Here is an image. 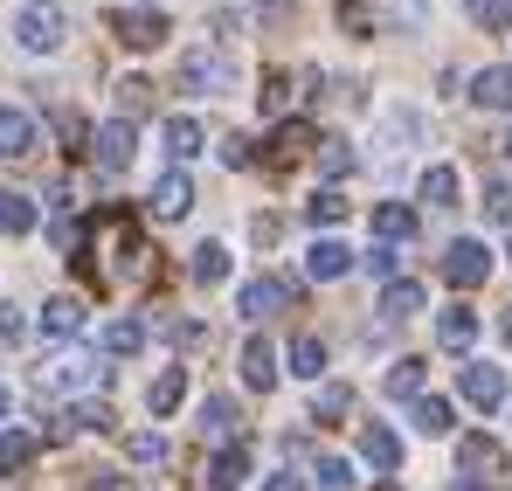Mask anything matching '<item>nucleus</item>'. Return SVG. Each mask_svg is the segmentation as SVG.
Segmentation results:
<instances>
[{
	"mask_svg": "<svg viewBox=\"0 0 512 491\" xmlns=\"http://www.w3.org/2000/svg\"><path fill=\"white\" fill-rule=\"evenodd\" d=\"M305 146H312V125H305V118H291V125H277V160H298Z\"/></svg>",
	"mask_w": 512,
	"mask_h": 491,
	"instance_id": "obj_36",
	"label": "nucleus"
},
{
	"mask_svg": "<svg viewBox=\"0 0 512 491\" xmlns=\"http://www.w3.org/2000/svg\"><path fill=\"white\" fill-rule=\"evenodd\" d=\"M492 277V249L478 243V236H457V243L443 249V284L450 291H478Z\"/></svg>",
	"mask_w": 512,
	"mask_h": 491,
	"instance_id": "obj_3",
	"label": "nucleus"
},
{
	"mask_svg": "<svg viewBox=\"0 0 512 491\" xmlns=\"http://www.w3.org/2000/svg\"><path fill=\"white\" fill-rule=\"evenodd\" d=\"M416 429H423V436H443V429H450V402L423 395V402H416Z\"/></svg>",
	"mask_w": 512,
	"mask_h": 491,
	"instance_id": "obj_38",
	"label": "nucleus"
},
{
	"mask_svg": "<svg viewBox=\"0 0 512 491\" xmlns=\"http://www.w3.org/2000/svg\"><path fill=\"white\" fill-rule=\"evenodd\" d=\"M28 319H21V305H0V339H21Z\"/></svg>",
	"mask_w": 512,
	"mask_h": 491,
	"instance_id": "obj_43",
	"label": "nucleus"
},
{
	"mask_svg": "<svg viewBox=\"0 0 512 491\" xmlns=\"http://www.w3.org/2000/svg\"><path fill=\"white\" fill-rule=\"evenodd\" d=\"M416 312H423V284L416 277H395L381 291V319H416Z\"/></svg>",
	"mask_w": 512,
	"mask_h": 491,
	"instance_id": "obj_18",
	"label": "nucleus"
},
{
	"mask_svg": "<svg viewBox=\"0 0 512 491\" xmlns=\"http://www.w3.org/2000/svg\"><path fill=\"white\" fill-rule=\"evenodd\" d=\"M222 160H229V166H250V160H256V139L229 132V139H222Z\"/></svg>",
	"mask_w": 512,
	"mask_h": 491,
	"instance_id": "obj_41",
	"label": "nucleus"
},
{
	"mask_svg": "<svg viewBox=\"0 0 512 491\" xmlns=\"http://www.w3.org/2000/svg\"><path fill=\"white\" fill-rule=\"evenodd\" d=\"M111 35H118L125 49H160L173 28H167V14H153V7H118V14H111Z\"/></svg>",
	"mask_w": 512,
	"mask_h": 491,
	"instance_id": "obj_6",
	"label": "nucleus"
},
{
	"mask_svg": "<svg viewBox=\"0 0 512 491\" xmlns=\"http://www.w3.org/2000/svg\"><path fill=\"white\" fill-rule=\"evenodd\" d=\"M305 215H312L319 229H333V222H346V194H340V187H319V194L305 201Z\"/></svg>",
	"mask_w": 512,
	"mask_h": 491,
	"instance_id": "obj_30",
	"label": "nucleus"
},
{
	"mask_svg": "<svg viewBox=\"0 0 512 491\" xmlns=\"http://www.w3.org/2000/svg\"><path fill=\"white\" fill-rule=\"evenodd\" d=\"M236 422H243V415H236L229 395H208V402H201V429H208V436H229Z\"/></svg>",
	"mask_w": 512,
	"mask_h": 491,
	"instance_id": "obj_31",
	"label": "nucleus"
},
{
	"mask_svg": "<svg viewBox=\"0 0 512 491\" xmlns=\"http://www.w3.org/2000/svg\"><path fill=\"white\" fill-rule=\"evenodd\" d=\"M90 153H97V166H132V153H139V132H132V118H111V125H97L90 132Z\"/></svg>",
	"mask_w": 512,
	"mask_h": 491,
	"instance_id": "obj_7",
	"label": "nucleus"
},
{
	"mask_svg": "<svg viewBox=\"0 0 512 491\" xmlns=\"http://www.w3.org/2000/svg\"><path fill=\"white\" fill-rule=\"evenodd\" d=\"M284 298H291V291H284L277 277H250V284L236 291V312H243V319H270V312H284Z\"/></svg>",
	"mask_w": 512,
	"mask_h": 491,
	"instance_id": "obj_9",
	"label": "nucleus"
},
{
	"mask_svg": "<svg viewBox=\"0 0 512 491\" xmlns=\"http://www.w3.org/2000/svg\"><path fill=\"white\" fill-rule=\"evenodd\" d=\"M464 7H471V21L492 28V35H506V28H512V0H464Z\"/></svg>",
	"mask_w": 512,
	"mask_h": 491,
	"instance_id": "obj_34",
	"label": "nucleus"
},
{
	"mask_svg": "<svg viewBox=\"0 0 512 491\" xmlns=\"http://www.w3.org/2000/svg\"><path fill=\"white\" fill-rule=\"evenodd\" d=\"M263 491H305V478H291V471H277V478H263Z\"/></svg>",
	"mask_w": 512,
	"mask_h": 491,
	"instance_id": "obj_44",
	"label": "nucleus"
},
{
	"mask_svg": "<svg viewBox=\"0 0 512 491\" xmlns=\"http://www.w3.org/2000/svg\"><path fill=\"white\" fill-rule=\"evenodd\" d=\"M180 395H187V374L173 367V374H160V381L146 388V409H153V415H173V409H180Z\"/></svg>",
	"mask_w": 512,
	"mask_h": 491,
	"instance_id": "obj_26",
	"label": "nucleus"
},
{
	"mask_svg": "<svg viewBox=\"0 0 512 491\" xmlns=\"http://www.w3.org/2000/svg\"><path fill=\"white\" fill-rule=\"evenodd\" d=\"M187 208H194V180H187V173H180V166H173L167 180H160V187H153V215H160V222H180V215H187Z\"/></svg>",
	"mask_w": 512,
	"mask_h": 491,
	"instance_id": "obj_14",
	"label": "nucleus"
},
{
	"mask_svg": "<svg viewBox=\"0 0 512 491\" xmlns=\"http://www.w3.org/2000/svg\"><path fill=\"white\" fill-rule=\"evenodd\" d=\"M35 222H42V208H35L28 194H14V187H7V194H0V236H28Z\"/></svg>",
	"mask_w": 512,
	"mask_h": 491,
	"instance_id": "obj_19",
	"label": "nucleus"
},
{
	"mask_svg": "<svg viewBox=\"0 0 512 491\" xmlns=\"http://www.w3.org/2000/svg\"><path fill=\"white\" fill-rule=\"evenodd\" d=\"M222 277H229V249L201 243V249H194V284H222Z\"/></svg>",
	"mask_w": 512,
	"mask_h": 491,
	"instance_id": "obj_28",
	"label": "nucleus"
},
{
	"mask_svg": "<svg viewBox=\"0 0 512 491\" xmlns=\"http://www.w3.org/2000/svg\"><path fill=\"white\" fill-rule=\"evenodd\" d=\"M395 263H402L395 249H367V270H374V277H388V284H395Z\"/></svg>",
	"mask_w": 512,
	"mask_h": 491,
	"instance_id": "obj_42",
	"label": "nucleus"
},
{
	"mask_svg": "<svg viewBox=\"0 0 512 491\" xmlns=\"http://www.w3.org/2000/svg\"><path fill=\"white\" fill-rule=\"evenodd\" d=\"M506 332H512V312H506Z\"/></svg>",
	"mask_w": 512,
	"mask_h": 491,
	"instance_id": "obj_47",
	"label": "nucleus"
},
{
	"mask_svg": "<svg viewBox=\"0 0 512 491\" xmlns=\"http://www.w3.org/2000/svg\"><path fill=\"white\" fill-rule=\"evenodd\" d=\"M506 256H512V249H506Z\"/></svg>",
	"mask_w": 512,
	"mask_h": 491,
	"instance_id": "obj_48",
	"label": "nucleus"
},
{
	"mask_svg": "<svg viewBox=\"0 0 512 491\" xmlns=\"http://www.w3.org/2000/svg\"><path fill=\"white\" fill-rule=\"evenodd\" d=\"M312 485H319V491H353L360 478H353V464H346V457H319V471H312Z\"/></svg>",
	"mask_w": 512,
	"mask_h": 491,
	"instance_id": "obj_33",
	"label": "nucleus"
},
{
	"mask_svg": "<svg viewBox=\"0 0 512 491\" xmlns=\"http://www.w3.org/2000/svg\"><path fill=\"white\" fill-rule=\"evenodd\" d=\"M506 153H512V132H506Z\"/></svg>",
	"mask_w": 512,
	"mask_h": 491,
	"instance_id": "obj_46",
	"label": "nucleus"
},
{
	"mask_svg": "<svg viewBox=\"0 0 512 491\" xmlns=\"http://www.w3.org/2000/svg\"><path fill=\"white\" fill-rule=\"evenodd\" d=\"M416 194H423L429 208H457V166H429Z\"/></svg>",
	"mask_w": 512,
	"mask_h": 491,
	"instance_id": "obj_22",
	"label": "nucleus"
},
{
	"mask_svg": "<svg viewBox=\"0 0 512 491\" xmlns=\"http://www.w3.org/2000/svg\"><path fill=\"white\" fill-rule=\"evenodd\" d=\"M173 77H180V90H194V97H222V90H236V56L215 49V42H201V49L180 56Z\"/></svg>",
	"mask_w": 512,
	"mask_h": 491,
	"instance_id": "obj_1",
	"label": "nucleus"
},
{
	"mask_svg": "<svg viewBox=\"0 0 512 491\" xmlns=\"http://www.w3.org/2000/svg\"><path fill=\"white\" fill-rule=\"evenodd\" d=\"M485 215H492V222H512V180H492V187H485Z\"/></svg>",
	"mask_w": 512,
	"mask_h": 491,
	"instance_id": "obj_39",
	"label": "nucleus"
},
{
	"mask_svg": "<svg viewBox=\"0 0 512 491\" xmlns=\"http://www.w3.org/2000/svg\"><path fill=\"white\" fill-rule=\"evenodd\" d=\"M457 395H464L471 409H499V402H506V367H492V360H464V367H457Z\"/></svg>",
	"mask_w": 512,
	"mask_h": 491,
	"instance_id": "obj_5",
	"label": "nucleus"
},
{
	"mask_svg": "<svg viewBox=\"0 0 512 491\" xmlns=\"http://www.w3.org/2000/svg\"><path fill=\"white\" fill-rule=\"evenodd\" d=\"M381 388H388L395 402H409V395H423V360H395V367L381 374Z\"/></svg>",
	"mask_w": 512,
	"mask_h": 491,
	"instance_id": "obj_25",
	"label": "nucleus"
},
{
	"mask_svg": "<svg viewBox=\"0 0 512 491\" xmlns=\"http://www.w3.org/2000/svg\"><path fill=\"white\" fill-rule=\"evenodd\" d=\"M97 346H104V353H139V346H146V326H139V319H111V326L97 332Z\"/></svg>",
	"mask_w": 512,
	"mask_h": 491,
	"instance_id": "obj_23",
	"label": "nucleus"
},
{
	"mask_svg": "<svg viewBox=\"0 0 512 491\" xmlns=\"http://www.w3.org/2000/svg\"><path fill=\"white\" fill-rule=\"evenodd\" d=\"M243 381H250L256 395L277 388V346H270V339H250V346H243Z\"/></svg>",
	"mask_w": 512,
	"mask_h": 491,
	"instance_id": "obj_16",
	"label": "nucleus"
},
{
	"mask_svg": "<svg viewBox=\"0 0 512 491\" xmlns=\"http://www.w3.org/2000/svg\"><path fill=\"white\" fill-rule=\"evenodd\" d=\"M284 360H291V374H298V381H319V374H326V346H319V339H291V353H284Z\"/></svg>",
	"mask_w": 512,
	"mask_h": 491,
	"instance_id": "obj_24",
	"label": "nucleus"
},
{
	"mask_svg": "<svg viewBox=\"0 0 512 491\" xmlns=\"http://www.w3.org/2000/svg\"><path fill=\"white\" fill-rule=\"evenodd\" d=\"M305 270H312L319 284H333V277H346V270H353V249L333 243V236H319V243L305 249Z\"/></svg>",
	"mask_w": 512,
	"mask_h": 491,
	"instance_id": "obj_15",
	"label": "nucleus"
},
{
	"mask_svg": "<svg viewBox=\"0 0 512 491\" xmlns=\"http://www.w3.org/2000/svg\"><path fill=\"white\" fill-rule=\"evenodd\" d=\"M63 35H70V14H63L56 0H28V7L14 14V42H21L28 56H56Z\"/></svg>",
	"mask_w": 512,
	"mask_h": 491,
	"instance_id": "obj_2",
	"label": "nucleus"
},
{
	"mask_svg": "<svg viewBox=\"0 0 512 491\" xmlns=\"http://www.w3.org/2000/svg\"><path fill=\"white\" fill-rule=\"evenodd\" d=\"M436 339H443L450 353H457V346H471V339H478V312H464V305H450V312L436 319Z\"/></svg>",
	"mask_w": 512,
	"mask_h": 491,
	"instance_id": "obj_21",
	"label": "nucleus"
},
{
	"mask_svg": "<svg viewBox=\"0 0 512 491\" xmlns=\"http://www.w3.org/2000/svg\"><path fill=\"white\" fill-rule=\"evenodd\" d=\"M7 402H14V395H7V388H0V415H7Z\"/></svg>",
	"mask_w": 512,
	"mask_h": 491,
	"instance_id": "obj_45",
	"label": "nucleus"
},
{
	"mask_svg": "<svg viewBox=\"0 0 512 491\" xmlns=\"http://www.w3.org/2000/svg\"><path fill=\"white\" fill-rule=\"evenodd\" d=\"M28 457H35V436H28V429H0V471L14 478Z\"/></svg>",
	"mask_w": 512,
	"mask_h": 491,
	"instance_id": "obj_27",
	"label": "nucleus"
},
{
	"mask_svg": "<svg viewBox=\"0 0 512 491\" xmlns=\"http://www.w3.org/2000/svg\"><path fill=\"white\" fill-rule=\"evenodd\" d=\"M28 153H35V118L0 104V160H28Z\"/></svg>",
	"mask_w": 512,
	"mask_h": 491,
	"instance_id": "obj_10",
	"label": "nucleus"
},
{
	"mask_svg": "<svg viewBox=\"0 0 512 491\" xmlns=\"http://www.w3.org/2000/svg\"><path fill=\"white\" fill-rule=\"evenodd\" d=\"M243 478H250V450L236 443V450H222V457H215V491H236Z\"/></svg>",
	"mask_w": 512,
	"mask_h": 491,
	"instance_id": "obj_29",
	"label": "nucleus"
},
{
	"mask_svg": "<svg viewBox=\"0 0 512 491\" xmlns=\"http://www.w3.org/2000/svg\"><path fill=\"white\" fill-rule=\"evenodd\" d=\"M77 332H84V298L63 291V298L42 305V339H77Z\"/></svg>",
	"mask_w": 512,
	"mask_h": 491,
	"instance_id": "obj_12",
	"label": "nucleus"
},
{
	"mask_svg": "<svg viewBox=\"0 0 512 491\" xmlns=\"http://www.w3.org/2000/svg\"><path fill=\"white\" fill-rule=\"evenodd\" d=\"M104 374H111V367H104L97 353H70V360H56V367H49V388L84 395V388H104Z\"/></svg>",
	"mask_w": 512,
	"mask_h": 491,
	"instance_id": "obj_8",
	"label": "nucleus"
},
{
	"mask_svg": "<svg viewBox=\"0 0 512 491\" xmlns=\"http://www.w3.org/2000/svg\"><path fill=\"white\" fill-rule=\"evenodd\" d=\"M457 478L485 485V478H512V457L492 436H457Z\"/></svg>",
	"mask_w": 512,
	"mask_h": 491,
	"instance_id": "obj_4",
	"label": "nucleus"
},
{
	"mask_svg": "<svg viewBox=\"0 0 512 491\" xmlns=\"http://www.w3.org/2000/svg\"><path fill=\"white\" fill-rule=\"evenodd\" d=\"M346 166H353V146L346 139H326L319 146V173H346Z\"/></svg>",
	"mask_w": 512,
	"mask_h": 491,
	"instance_id": "obj_40",
	"label": "nucleus"
},
{
	"mask_svg": "<svg viewBox=\"0 0 512 491\" xmlns=\"http://www.w3.org/2000/svg\"><path fill=\"white\" fill-rule=\"evenodd\" d=\"M374 236H381V249H409L416 243V208H402V201H381V208H374Z\"/></svg>",
	"mask_w": 512,
	"mask_h": 491,
	"instance_id": "obj_11",
	"label": "nucleus"
},
{
	"mask_svg": "<svg viewBox=\"0 0 512 491\" xmlns=\"http://www.w3.org/2000/svg\"><path fill=\"white\" fill-rule=\"evenodd\" d=\"M146 97H153V83H146V77H125V83H118V118H139V111H146Z\"/></svg>",
	"mask_w": 512,
	"mask_h": 491,
	"instance_id": "obj_37",
	"label": "nucleus"
},
{
	"mask_svg": "<svg viewBox=\"0 0 512 491\" xmlns=\"http://www.w3.org/2000/svg\"><path fill=\"white\" fill-rule=\"evenodd\" d=\"M125 457H132V464H160V457H167V436H160V429H139V436H125Z\"/></svg>",
	"mask_w": 512,
	"mask_h": 491,
	"instance_id": "obj_35",
	"label": "nucleus"
},
{
	"mask_svg": "<svg viewBox=\"0 0 512 491\" xmlns=\"http://www.w3.org/2000/svg\"><path fill=\"white\" fill-rule=\"evenodd\" d=\"M346 409H353V388H340V381H333V388H319V395H312V422H340Z\"/></svg>",
	"mask_w": 512,
	"mask_h": 491,
	"instance_id": "obj_32",
	"label": "nucleus"
},
{
	"mask_svg": "<svg viewBox=\"0 0 512 491\" xmlns=\"http://www.w3.org/2000/svg\"><path fill=\"white\" fill-rule=\"evenodd\" d=\"M471 97H478L485 111H512V70H506V63L478 70V77H471Z\"/></svg>",
	"mask_w": 512,
	"mask_h": 491,
	"instance_id": "obj_17",
	"label": "nucleus"
},
{
	"mask_svg": "<svg viewBox=\"0 0 512 491\" xmlns=\"http://www.w3.org/2000/svg\"><path fill=\"white\" fill-rule=\"evenodd\" d=\"M160 139H167V160L173 166H187L194 153H201V125H194V118H167V132H160Z\"/></svg>",
	"mask_w": 512,
	"mask_h": 491,
	"instance_id": "obj_20",
	"label": "nucleus"
},
{
	"mask_svg": "<svg viewBox=\"0 0 512 491\" xmlns=\"http://www.w3.org/2000/svg\"><path fill=\"white\" fill-rule=\"evenodd\" d=\"M360 457H367L374 471H402V436L381 429V422H367V429H360Z\"/></svg>",
	"mask_w": 512,
	"mask_h": 491,
	"instance_id": "obj_13",
	"label": "nucleus"
}]
</instances>
